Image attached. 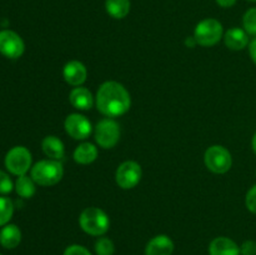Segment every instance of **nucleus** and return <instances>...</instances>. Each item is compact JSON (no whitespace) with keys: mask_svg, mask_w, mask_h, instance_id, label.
Wrapping results in <instances>:
<instances>
[{"mask_svg":"<svg viewBox=\"0 0 256 255\" xmlns=\"http://www.w3.org/2000/svg\"><path fill=\"white\" fill-rule=\"evenodd\" d=\"M185 44H186L189 48H194L198 42H196V40H195V38L192 36V38H188V39L185 40Z\"/></svg>","mask_w":256,"mask_h":255,"instance_id":"30","label":"nucleus"},{"mask_svg":"<svg viewBox=\"0 0 256 255\" xmlns=\"http://www.w3.org/2000/svg\"><path fill=\"white\" fill-rule=\"evenodd\" d=\"M209 255H242L236 242L226 236L215 238L209 245Z\"/></svg>","mask_w":256,"mask_h":255,"instance_id":"13","label":"nucleus"},{"mask_svg":"<svg viewBox=\"0 0 256 255\" xmlns=\"http://www.w3.org/2000/svg\"><path fill=\"white\" fill-rule=\"evenodd\" d=\"M62 255H92V252L86 249L85 246L79 244H72L65 249Z\"/></svg>","mask_w":256,"mask_h":255,"instance_id":"25","label":"nucleus"},{"mask_svg":"<svg viewBox=\"0 0 256 255\" xmlns=\"http://www.w3.org/2000/svg\"><path fill=\"white\" fill-rule=\"evenodd\" d=\"M62 76L69 85L80 86L86 80L88 70L82 62H78V60H72L65 64L64 69H62Z\"/></svg>","mask_w":256,"mask_h":255,"instance_id":"11","label":"nucleus"},{"mask_svg":"<svg viewBox=\"0 0 256 255\" xmlns=\"http://www.w3.org/2000/svg\"><path fill=\"white\" fill-rule=\"evenodd\" d=\"M65 132L75 140H85L92 134V122L80 114L68 115L64 122Z\"/></svg>","mask_w":256,"mask_h":255,"instance_id":"10","label":"nucleus"},{"mask_svg":"<svg viewBox=\"0 0 256 255\" xmlns=\"http://www.w3.org/2000/svg\"><path fill=\"white\" fill-rule=\"evenodd\" d=\"M22 242V232L15 224L4 225L0 230V244L5 249H14Z\"/></svg>","mask_w":256,"mask_h":255,"instance_id":"17","label":"nucleus"},{"mask_svg":"<svg viewBox=\"0 0 256 255\" xmlns=\"http://www.w3.org/2000/svg\"><path fill=\"white\" fill-rule=\"evenodd\" d=\"M252 150H254V152H255V154H256V132H255L254 138H252Z\"/></svg>","mask_w":256,"mask_h":255,"instance_id":"31","label":"nucleus"},{"mask_svg":"<svg viewBox=\"0 0 256 255\" xmlns=\"http://www.w3.org/2000/svg\"><path fill=\"white\" fill-rule=\"evenodd\" d=\"M25 44L19 34L12 30L0 32V52L8 59H18L24 54Z\"/></svg>","mask_w":256,"mask_h":255,"instance_id":"9","label":"nucleus"},{"mask_svg":"<svg viewBox=\"0 0 256 255\" xmlns=\"http://www.w3.org/2000/svg\"><path fill=\"white\" fill-rule=\"evenodd\" d=\"M142 166L136 162H124L122 165H119L115 174V180L116 184L122 189L129 190L136 186L142 179Z\"/></svg>","mask_w":256,"mask_h":255,"instance_id":"8","label":"nucleus"},{"mask_svg":"<svg viewBox=\"0 0 256 255\" xmlns=\"http://www.w3.org/2000/svg\"><path fill=\"white\" fill-rule=\"evenodd\" d=\"M249 52H250V56H252V62L256 64V38H254V39L252 40V42H250Z\"/></svg>","mask_w":256,"mask_h":255,"instance_id":"28","label":"nucleus"},{"mask_svg":"<svg viewBox=\"0 0 256 255\" xmlns=\"http://www.w3.org/2000/svg\"><path fill=\"white\" fill-rule=\"evenodd\" d=\"M14 214V204L9 198L0 196V226H4Z\"/></svg>","mask_w":256,"mask_h":255,"instance_id":"21","label":"nucleus"},{"mask_svg":"<svg viewBox=\"0 0 256 255\" xmlns=\"http://www.w3.org/2000/svg\"><path fill=\"white\" fill-rule=\"evenodd\" d=\"M120 139V128L115 120L106 118L95 126V140L104 149H112Z\"/></svg>","mask_w":256,"mask_h":255,"instance_id":"7","label":"nucleus"},{"mask_svg":"<svg viewBox=\"0 0 256 255\" xmlns=\"http://www.w3.org/2000/svg\"><path fill=\"white\" fill-rule=\"evenodd\" d=\"M174 242L168 235L160 234L149 240L145 246V255H172Z\"/></svg>","mask_w":256,"mask_h":255,"instance_id":"12","label":"nucleus"},{"mask_svg":"<svg viewBox=\"0 0 256 255\" xmlns=\"http://www.w3.org/2000/svg\"><path fill=\"white\" fill-rule=\"evenodd\" d=\"M224 42L229 49L242 50L249 44V36L244 29L240 28H232L224 35Z\"/></svg>","mask_w":256,"mask_h":255,"instance_id":"15","label":"nucleus"},{"mask_svg":"<svg viewBox=\"0 0 256 255\" xmlns=\"http://www.w3.org/2000/svg\"><path fill=\"white\" fill-rule=\"evenodd\" d=\"M79 224L82 232L92 236H102L109 230L110 219L104 210L99 208L90 206L82 212Z\"/></svg>","mask_w":256,"mask_h":255,"instance_id":"3","label":"nucleus"},{"mask_svg":"<svg viewBox=\"0 0 256 255\" xmlns=\"http://www.w3.org/2000/svg\"><path fill=\"white\" fill-rule=\"evenodd\" d=\"M216 2L222 8H232V5H235L236 0H216Z\"/></svg>","mask_w":256,"mask_h":255,"instance_id":"29","label":"nucleus"},{"mask_svg":"<svg viewBox=\"0 0 256 255\" xmlns=\"http://www.w3.org/2000/svg\"><path fill=\"white\" fill-rule=\"evenodd\" d=\"M242 25L248 34L256 36V8H252L245 12L242 16Z\"/></svg>","mask_w":256,"mask_h":255,"instance_id":"23","label":"nucleus"},{"mask_svg":"<svg viewBox=\"0 0 256 255\" xmlns=\"http://www.w3.org/2000/svg\"><path fill=\"white\" fill-rule=\"evenodd\" d=\"M245 204H246L249 212L256 214V184L248 192L246 198H245Z\"/></svg>","mask_w":256,"mask_h":255,"instance_id":"26","label":"nucleus"},{"mask_svg":"<svg viewBox=\"0 0 256 255\" xmlns=\"http://www.w3.org/2000/svg\"><path fill=\"white\" fill-rule=\"evenodd\" d=\"M132 99L124 85L118 82H105L96 94V108L108 118H116L130 109Z\"/></svg>","mask_w":256,"mask_h":255,"instance_id":"1","label":"nucleus"},{"mask_svg":"<svg viewBox=\"0 0 256 255\" xmlns=\"http://www.w3.org/2000/svg\"><path fill=\"white\" fill-rule=\"evenodd\" d=\"M42 148L44 154L49 159L60 160L64 158V144H62V142L59 138L54 136V135H48V136H45L42 142Z\"/></svg>","mask_w":256,"mask_h":255,"instance_id":"16","label":"nucleus"},{"mask_svg":"<svg viewBox=\"0 0 256 255\" xmlns=\"http://www.w3.org/2000/svg\"><path fill=\"white\" fill-rule=\"evenodd\" d=\"M204 162L210 172L215 174H225L232 168V158L226 148L222 145H212L205 152Z\"/></svg>","mask_w":256,"mask_h":255,"instance_id":"5","label":"nucleus"},{"mask_svg":"<svg viewBox=\"0 0 256 255\" xmlns=\"http://www.w3.org/2000/svg\"><path fill=\"white\" fill-rule=\"evenodd\" d=\"M222 25L216 19H204L196 25L194 30V38L202 46H212L218 44L222 38Z\"/></svg>","mask_w":256,"mask_h":255,"instance_id":"4","label":"nucleus"},{"mask_svg":"<svg viewBox=\"0 0 256 255\" xmlns=\"http://www.w3.org/2000/svg\"><path fill=\"white\" fill-rule=\"evenodd\" d=\"M72 158H74V160L78 164H92V162L96 160L98 149L94 144H92V142H82V144L78 145L76 149L74 150Z\"/></svg>","mask_w":256,"mask_h":255,"instance_id":"18","label":"nucleus"},{"mask_svg":"<svg viewBox=\"0 0 256 255\" xmlns=\"http://www.w3.org/2000/svg\"><path fill=\"white\" fill-rule=\"evenodd\" d=\"M70 104L79 110H90L94 105V98L89 89L84 86H76L70 92Z\"/></svg>","mask_w":256,"mask_h":255,"instance_id":"14","label":"nucleus"},{"mask_svg":"<svg viewBox=\"0 0 256 255\" xmlns=\"http://www.w3.org/2000/svg\"><path fill=\"white\" fill-rule=\"evenodd\" d=\"M105 9L114 19H124L130 12V0H105Z\"/></svg>","mask_w":256,"mask_h":255,"instance_id":"19","label":"nucleus"},{"mask_svg":"<svg viewBox=\"0 0 256 255\" xmlns=\"http://www.w3.org/2000/svg\"><path fill=\"white\" fill-rule=\"evenodd\" d=\"M249 2H256V0H249Z\"/></svg>","mask_w":256,"mask_h":255,"instance_id":"32","label":"nucleus"},{"mask_svg":"<svg viewBox=\"0 0 256 255\" xmlns=\"http://www.w3.org/2000/svg\"><path fill=\"white\" fill-rule=\"evenodd\" d=\"M15 190L20 198L29 199L35 194V190H36L35 189V182L32 179V176H28L26 174L20 175L15 182Z\"/></svg>","mask_w":256,"mask_h":255,"instance_id":"20","label":"nucleus"},{"mask_svg":"<svg viewBox=\"0 0 256 255\" xmlns=\"http://www.w3.org/2000/svg\"><path fill=\"white\" fill-rule=\"evenodd\" d=\"M240 254L242 255H256V242L254 240H246L240 246Z\"/></svg>","mask_w":256,"mask_h":255,"instance_id":"27","label":"nucleus"},{"mask_svg":"<svg viewBox=\"0 0 256 255\" xmlns=\"http://www.w3.org/2000/svg\"><path fill=\"white\" fill-rule=\"evenodd\" d=\"M12 188H14V185H12L9 175L0 170V194H9Z\"/></svg>","mask_w":256,"mask_h":255,"instance_id":"24","label":"nucleus"},{"mask_svg":"<svg viewBox=\"0 0 256 255\" xmlns=\"http://www.w3.org/2000/svg\"><path fill=\"white\" fill-rule=\"evenodd\" d=\"M95 252L96 255H114L115 245L109 238H99L95 242Z\"/></svg>","mask_w":256,"mask_h":255,"instance_id":"22","label":"nucleus"},{"mask_svg":"<svg viewBox=\"0 0 256 255\" xmlns=\"http://www.w3.org/2000/svg\"><path fill=\"white\" fill-rule=\"evenodd\" d=\"M5 166L12 174L25 175L32 169V154L22 145L12 148L5 156Z\"/></svg>","mask_w":256,"mask_h":255,"instance_id":"6","label":"nucleus"},{"mask_svg":"<svg viewBox=\"0 0 256 255\" xmlns=\"http://www.w3.org/2000/svg\"><path fill=\"white\" fill-rule=\"evenodd\" d=\"M64 175V169L59 160H40L30 170V176L35 184L42 186H52L58 184Z\"/></svg>","mask_w":256,"mask_h":255,"instance_id":"2","label":"nucleus"},{"mask_svg":"<svg viewBox=\"0 0 256 255\" xmlns=\"http://www.w3.org/2000/svg\"><path fill=\"white\" fill-rule=\"evenodd\" d=\"M0 255H2V254H0Z\"/></svg>","mask_w":256,"mask_h":255,"instance_id":"33","label":"nucleus"}]
</instances>
